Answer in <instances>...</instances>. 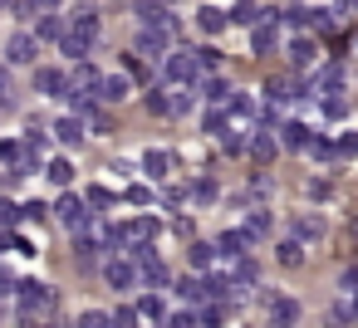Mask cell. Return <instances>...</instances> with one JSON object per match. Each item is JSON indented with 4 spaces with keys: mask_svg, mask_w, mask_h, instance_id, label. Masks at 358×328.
<instances>
[{
    "mask_svg": "<svg viewBox=\"0 0 358 328\" xmlns=\"http://www.w3.org/2000/svg\"><path fill=\"white\" fill-rule=\"evenodd\" d=\"M20 323L25 328H40L50 313H55V304H59V294H55V284H40V279H20Z\"/></svg>",
    "mask_w": 358,
    "mask_h": 328,
    "instance_id": "obj_1",
    "label": "cell"
},
{
    "mask_svg": "<svg viewBox=\"0 0 358 328\" xmlns=\"http://www.w3.org/2000/svg\"><path fill=\"white\" fill-rule=\"evenodd\" d=\"M94 40H99V15H94V10H74V25H69V35L59 40V50H64L74 64H84V54L94 50Z\"/></svg>",
    "mask_w": 358,
    "mask_h": 328,
    "instance_id": "obj_2",
    "label": "cell"
},
{
    "mask_svg": "<svg viewBox=\"0 0 358 328\" xmlns=\"http://www.w3.org/2000/svg\"><path fill=\"white\" fill-rule=\"evenodd\" d=\"M172 40H177V35H167V30H138V45H133V54H138V59H148V64H167V54H172Z\"/></svg>",
    "mask_w": 358,
    "mask_h": 328,
    "instance_id": "obj_3",
    "label": "cell"
},
{
    "mask_svg": "<svg viewBox=\"0 0 358 328\" xmlns=\"http://www.w3.org/2000/svg\"><path fill=\"white\" fill-rule=\"evenodd\" d=\"M162 79L177 84V89H196V79H201V59H196V54H167Z\"/></svg>",
    "mask_w": 358,
    "mask_h": 328,
    "instance_id": "obj_4",
    "label": "cell"
},
{
    "mask_svg": "<svg viewBox=\"0 0 358 328\" xmlns=\"http://www.w3.org/2000/svg\"><path fill=\"white\" fill-rule=\"evenodd\" d=\"M55 216H59V221H64V225H69L74 235H79L84 225H94V211H89V196H74V191H64V196H59V206H55Z\"/></svg>",
    "mask_w": 358,
    "mask_h": 328,
    "instance_id": "obj_5",
    "label": "cell"
},
{
    "mask_svg": "<svg viewBox=\"0 0 358 328\" xmlns=\"http://www.w3.org/2000/svg\"><path fill=\"white\" fill-rule=\"evenodd\" d=\"M133 15L143 20V30H167V35H177V30H182V25H177V15H172L167 6H152V0H138Z\"/></svg>",
    "mask_w": 358,
    "mask_h": 328,
    "instance_id": "obj_6",
    "label": "cell"
},
{
    "mask_svg": "<svg viewBox=\"0 0 358 328\" xmlns=\"http://www.w3.org/2000/svg\"><path fill=\"white\" fill-rule=\"evenodd\" d=\"M35 50H40V35H30V30H15L6 40V59L10 64H35Z\"/></svg>",
    "mask_w": 358,
    "mask_h": 328,
    "instance_id": "obj_7",
    "label": "cell"
},
{
    "mask_svg": "<svg viewBox=\"0 0 358 328\" xmlns=\"http://www.w3.org/2000/svg\"><path fill=\"white\" fill-rule=\"evenodd\" d=\"M99 89H103V74H99L89 59L74 64V74H69V94H94V98H99ZM69 94H64V98H69ZM99 103H103V98H99Z\"/></svg>",
    "mask_w": 358,
    "mask_h": 328,
    "instance_id": "obj_8",
    "label": "cell"
},
{
    "mask_svg": "<svg viewBox=\"0 0 358 328\" xmlns=\"http://www.w3.org/2000/svg\"><path fill=\"white\" fill-rule=\"evenodd\" d=\"M103 279H108V289H133V284L143 279V264H133V260H108V264H103Z\"/></svg>",
    "mask_w": 358,
    "mask_h": 328,
    "instance_id": "obj_9",
    "label": "cell"
},
{
    "mask_svg": "<svg viewBox=\"0 0 358 328\" xmlns=\"http://www.w3.org/2000/svg\"><path fill=\"white\" fill-rule=\"evenodd\" d=\"M35 89L50 94V98H59V94H69V74H59V69H35Z\"/></svg>",
    "mask_w": 358,
    "mask_h": 328,
    "instance_id": "obj_10",
    "label": "cell"
},
{
    "mask_svg": "<svg viewBox=\"0 0 358 328\" xmlns=\"http://www.w3.org/2000/svg\"><path fill=\"white\" fill-rule=\"evenodd\" d=\"M250 45H255V54H270V50L280 45V30H275V15H270V20H260V25L250 30Z\"/></svg>",
    "mask_w": 358,
    "mask_h": 328,
    "instance_id": "obj_11",
    "label": "cell"
},
{
    "mask_svg": "<svg viewBox=\"0 0 358 328\" xmlns=\"http://www.w3.org/2000/svg\"><path fill=\"white\" fill-rule=\"evenodd\" d=\"M338 89H343V64H324L319 79H314V94L329 98V94H338Z\"/></svg>",
    "mask_w": 358,
    "mask_h": 328,
    "instance_id": "obj_12",
    "label": "cell"
},
{
    "mask_svg": "<svg viewBox=\"0 0 358 328\" xmlns=\"http://www.w3.org/2000/svg\"><path fill=\"white\" fill-rule=\"evenodd\" d=\"M245 245H250V235H245V230H226V235L216 240V250H221L231 264H236V260H245Z\"/></svg>",
    "mask_w": 358,
    "mask_h": 328,
    "instance_id": "obj_13",
    "label": "cell"
},
{
    "mask_svg": "<svg viewBox=\"0 0 358 328\" xmlns=\"http://www.w3.org/2000/svg\"><path fill=\"white\" fill-rule=\"evenodd\" d=\"M177 294H182V299H187L192 308H201V304L211 299V284H206V279H196V274H187V279L177 284Z\"/></svg>",
    "mask_w": 358,
    "mask_h": 328,
    "instance_id": "obj_14",
    "label": "cell"
},
{
    "mask_svg": "<svg viewBox=\"0 0 358 328\" xmlns=\"http://www.w3.org/2000/svg\"><path fill=\"white\" fill-rule=\"evenodd\" d=\"M294 318H299L294 299H270V328H294Z\"/></svg>",
    "mask_w": 358,
    "mask_h": 328,
    "instance_id": "obj_15",
    "label": "cell"
},
{
    "mask_svg": "<svg viewBox=\"0 0 358 328\" xmlns=\"http://www.w3.org/2000/svg\"><path fill=\"white\" fill-rule=\"evenodd\" d=\"M143 172H148L152 181H167V177H172V152H162V147L148 152V157H143Z\"/></svg>",
    "mask_w": 358,
    "mask_h": 328,
    "instance_id": "obj_16",
    "label": "cell"
},
{
    "mask_svg": "<svg viewBox=\"0 0 358 328\" xmlns=\"http://www.w3.org/2000/svg\"><path fill=\"white\" fill-rule=\"evenodd\" d=\"M99 98H103V103H123V98H128V74H103Z\"/></svg>",
    "mask_w": 358,
    "mask_h": 328,
    "instance_id": "obj_17",
    "label": "cell"
},
{
    "mask_svg": "<svg viewBox=\"0 0 358 328\" xmlns=\"http://www.w3.org/2000/svg\"><path fill=\"white\" fill-rule=\"evenodd\" d=\"M280 133H285L280 142H285V147H294V152H304V147H314V133H309L304 123H285Z\"/></svg>",
    "mask_w": 358,
    "mask_h": 328,
    "instance_id": "obj_18",
    "label": "cell"
},
{
    "mask_svg": "<svg viewBox=\"0 0 358 328\" xmlns=\"http://www.w3.org/2000/svg\"><path fill=\"white\" fill-rule=\"evenodd\" d=\"M143 284L157 294V289H167V284H172V269H167L162 260H148V264H143Z\"/></svg>",
    "mask_w": 358,
    "mask_h": 328,
    "instance_id": "obj_19",
    "label": "cell"
},
{
    "mask_svg": "<svg viewBox=\"0 0 358 328\" xmlns=\"http://www.w3.org/2000/svg\"><path fill=\"white\" fill-rule=\"evenodd\" d=\"M138 313H143L148 323H167V318H172L167 304H162V294H143V299H138Z\"/></svg>",
    "mask_w": 358,
    "mask_h": 328,
    "instance_id": "obj_20",
    "label": "cell"
},
{
    "mask_svg": "<svg viewBox=\"0 0 358 328\" xmlns=\"http://www.w3.org/2000/svg\"><path fill=\"white\" fill-rule=\"evenodd\" d=\"M226 20H231V15H226V10H216V6H201V10H196V25H201L206 35H221V30H226Z\"/></svg>",
    "mask_w": 358,
    "mask_h": 328,
    "instance_id": "obj_21",
    "label": "cell"
},
{
    "mask_svg": "<svg viewBox=\"0 0 358 328\" xmlns=\"http://www.w3.org/2000/svg\"><path fill=\"white\" fill-rule=\"evenodd\" d=\"M314 54H319V45L314 40H289V59H294V69H304V64H314Z\"/></svg>",
    "mask_w": 358,
    "mask_h": 328,
    "instance_id": "obj_22",
    "label": "cell"
},
{
    "mask_svg": "<svg viewBox=\"0 0 358 328\" xmlns=\"http://www.w3.org/2000/svg\"><path fill=\"white\" fill-rule=\"evenodd\" d=\"M201 94H206V103H216V108H226V103L236 98V89H226V79H206Z\"/></svg>",
    "mask_w": 358,
    "mask_h": 328,
    "instance_id": "obj_23",
    "label": "cell"
},
{
    "mask_svg": "<svg viewBox=\"0 0 358 328\" xmlns=\"http://www.w3.org/2000/svg\"><path fill=\"white\" fill-rule=\"evenodd\" d=\"M55 137H59V142H79V137H84V118H79V113L59 118V123H55Z\"/></svg>",
    "mask_w": 358,
    "mask_h": 328,
    "instance_id": "obj_24",
    "label": "cell"
},
{
    "mask_svg": "<svg viewBox=\"0 0 358 328\" xmlns=\"http://www.w3.org/2000/svg\"><path fill=\"white\" fill-rule=\"evenodd\" d=\"M250 152H255V162H270V157H275V152H280V142H275V137H270V128H265V133H255V137H250Z\"/></svg>",
    "mask_w": 358,
    "mask_h": 328,
    "instance_id": "obj_25",
    "label": "cell"
},
{
    "mask_svg": "<svg viewBox=\"0 0 358 328\" xmlns=\"http://www.w3.org/2000/svg\"><path fill=\"white\" fill-rule=\"evenodd\" d=\"M294 240H324V221L319 216H299L294 221Z\"/></svg>",
    "mask_w": 358,
    "mask_h": 328,
    "instance_id": "obj_26",
    "label": "cell"
},
{
    "mask_svg": "<svg viewBox=\"0 0 358 328\" xmlns=\"http://www.w3.org/2000/svg\"><path fill=\"white\" fill-rule=\"evenodd\" d=\"M216 255H221V250H216V245H206V240H192V245H187V260H192L196 269H206Z\"/></svg>",
    "mask_w": 358,
    "mask_h": 328,
    "instance_id": "obj_27",
    "label": "cell"
},
{
    "mask_svg": "<svg viewBox=\"0 0 358 328\" xmlns=\"http://www.w3.org/2000/svg\"><path fill=\"white\" fill-rule=\"evenodd\" d=\"M35 35H40V40H64L69 25H64L59 15H40V30H35Z\"/></svg>",
    "mask_w": 358,
    "mask_h": 328,
    "instance_id": "obj_28",
    "label": "cell"
},
{
    "mask_svg": "<svg viewBox=\"0 0 358 328\" xmlns=\"http://www.w3.org/2000/svg\"><path fill=\"white\" fill-rule=\"evenodd\" d=\"M45 177H50V181H55V186H69V181H74V162H69V157H55V162H50V172H45Z\"/></svg>",
    "mask_w": 358,
    "mask_h": 328,
    "instance_id": "obj_29",
    "label": "cell"
},
{
    "mask_svg": "<svg viewBox=\"0 0 358 328\" xmlns=\"http://www.w3.org/2000/svg\"><path fill=\"white\" fill-rule=\"evenodd\" d=\"M241 230H245V235H250V240H265V235H270V216H265V211H250V216H245V225H241Z\"/></svg>",
    "mask_w": 358,
    "mask_h": 328,
    "instance_id": "obj_30",
    "label": "cell"
},
{
    "mask_svg": "<svg viewBox=\"0 0 358 328\" xmlns=\"http://www.w3.org/2000/svg\"><path fill=\"white\" fill-rule=\"evenodd\" d=\"M231 25H250L255 30L260 25V10L250 6V0H241V6H231Z\"/></svg>",
    "mask_w": 358,
    "mask_h": 328,
    "instance_id": "obj_31",
    "label": "cell"
},
{
    "mask_svg": "<svg viewBox=\"0 0 358 328\" xmlns=\"http://www.w3.org/2000/svg\"><path fill=\"white\" fill-rule=\"evenodd\" d=\"M221 147H226L231 157H236V152H245V147H250V137H245V128H226V133H221Z\"/></svg>",
    "mask_w": 358,
    "mask_h": 328,
    "instance_id": "obj_32",
    "label": "cell"
},
{
    "mask_svg": "<svg viewBox=\"0 0 358 328\" xmlns=\"http://www.w3.org/2000/svg\"><path fill=\"white\" fill-rule=\"evenodd\" d=\"M280 264H285V269H299V264H304V245H299V240H285V245H280Z\"/></svg>",
    "mask_w": 358,
    "mask_h": 328,
    "instance_id": "obj_33",
    "label": "cell"
},
{
    "mask_svg": "<svg viewBox=\"0 0 358 328\" xmlns=\"http://www.w3.org/2000/svg\"><path fill=\"white\" fill-rule=\"evenodd\" d=\"M162 328H201V313H196V308H182V313H172Z\"/></svg>",
    "mask_w": 358,
    "mask_h": 328,
    "instance_id": "obj_34",
    "label": "cell"
},
{
    "mask_svg": "<svg viewBox=\"0 0 358 328\" xmlns=\"http://www.w3.org/2000/svg\"><path fill=\"white\" fill-rule=\"evenodd\" d=\"M25 216V206H15V201H0V230H15V221Z\"/></svg>",
    "mask_w": 358,
    "mask_h": 328,
    "instance_id": "obj_35",
    "label": "cell"
},
{
    "mask_svg": "<svg viewBox=\"0 0 358 328\" xmlns=\"http://www.w3.org/2000/svg\"><path fill=\"white\" fill-rule=\"evenodd\" d=\"M226 108H231V118H250V113H255V98H250V94H236Z\"/></svg>",
    "mask_w": 358,
    "mask_h": 328,
    "instance_id": "obj_36",
    "label": "cell"
},
{
    "mask_svg": "<svg viewBox=\"0 0 358 328\" xmlns=\"http://www.w3.org/2000/svg\"><path fill=\"white\" fill-rule=\"evenodd\" d=\"M319 108H324V118H343V113H348L343 94H329V98H319Z\"/></svg>",
    "mask_w": 358,
    "mask_h": 328,
    "instance_id": "obj_37",
    "label": "cell"
},
{
    "mask_svg": "<svg viewBox=\"0 0 358 328\" xmlns=\"http://www.w3.org/2000/svg\"><path fill=\"white\" fill-rule=\"evenodd\" d=\"M196 59H201V74H216V69H221V50H211V45L196 50Z\"/></svg>",
    "mask_w": 358,
    "mask_h": 328,
    "instance_id": "obj_38",
    "label": "cell"
},
{
    "mask_svg": "<svg viewBox=\"0 0 358 328\" xmlns=\"http://www.w3.org/2000/svg\"><path fill=\"white\" fill-rule=\"evenodd\" d=\"M138 318H143V313H138V308H128V304H123V308H113V328H138Z\"/></svg>",
    "mask_w": 358,
    "mask_h": 328,
    "instance_id": "obj_39",
    "label": "cell"
},
{
    "mask_svg": "<svg viewBox=\"0 0 358 328\" xmlns=\"http://www.w3.org/2000/svg\"><path fill=\"white\" fill-rule=\"evenodd\" d=\"M79 328H113V313H99V308H89V313L79 318Z\"/></svg>",
    "mask_w": 358,
    "mask_h": 328,
    "instance_id": "obj_40",
    "label": "cell"
},
{
    "mask_svg": "<svg viewBox=\"0 0 358 328\" xmlns=\"http://www.w3.org/2000/svg\"><path fill=\"white\" fill-rule=\"evenodd\" d=\"M148 108H152V113H172V98H167L162 89H148Z\"/></svg>",
    "mask_w": 358,
    "mask_h": 328,
    "instance_id": "obj_41",
    "label": "cell"
},
{
    "mask_svg": "<svg viewBox=\"0 0 358 328\" xmlns=\"http://www.w3.org/2000/svg\"><path fill=\"white\" fill-rule=\"evenodd\" d=\"M192 201L211 206V201H216V181H196V186H192Z\"/></svg>",
    "mask_w": 358,
    "mask_h": 328,
    "instance_id": "obj_42",
    "label": "cell"
},
{
    "mask_svg": "<svg viewBox=\"0 0 358 328\" xmlns=\"http://www.w3.org/2000/svg\"><path fill=\"white\" fill-rule=\"evenodd\" d=\"M192 103H196V94H192V89H177V94H172V113H187Z\"/></svg>",
    "mask_w": 358,
    "mask_h": 328,
    "instance_id": "obj_43",
    "label": "cell"
},
{
    "mask_svg": "<svg viewBox=\"0 0 358 328\" xmlns=\"http://www.w3.org/2000/svg\"><path fill=\"white\" fill-rule=\"evenodd\" d=\"M89 206H99V211L113 206V191H108V186H89Z\"/></svg>",
    "mask_w": 358,
    "mask_h": 328,
    "instance_id": "obj_44",
    "label": "cell"
},
{
    "mask_svg": "<svg viewBox=\"0 0 358 328\" xmlns=\"http://www.w3.org/2000/svg\"><path fill=\"white\" fill-rule=\"evenodd\" d=\"M280 20H285V25H309V10H304V6H289Z\"/></svg>",
    "mask_w": 358,
    "mask_h": 328,
    "instance_id": "obj_45",
    "label": "cell"
},
{
    "mask_svg": "<svg viewBox=\"0 0 358 328\" xmlns=\"http://www.w3.org/2000/svg\"><path fill=\"white\" fill-rule=\"evenodd\" d=\"M309 152L324 162V157H334V152H338V142H324V137H314V147H309Z\"/></svg>",
    "mask_w": 358,
    "mask_h": 328,
    "instance_id": "obj_46",
    "label": "cell"
},
{
    "mask_svg": "<svg viewBox=\"0 0 358 328\" xmlns=\"http://www.w3.org/2000/svg\"><path fill=\"white\" fill-rule=\"evenodd\" d=\"M353 152H358V137L343 133V137H338V157H353Z\"/></svg>",
    "mask_w": 358,
    "mask_h": 328,
    "instance_id": "obj_47",
    "label": "cell"
},
{
    "mask_svg": "<svg viewBox=\"0 0 358 328\" xmlns=\"http://www.w3.org/2000/svg\"><path fill=\"white\" fill-rule=\"evenodd\" d=\"M128 201H133V206H148V201H152V191H148V186H133V191H128Z\"/></svg>",
    "mask_w": 358,
    "mask_h": 328,
    "instance_id": "obj_48",
    "label": "cell"
},
{
    "mask_svg": "<svg viewBox=\"0 0 358 328\" xmlns=\"http://www.w3.org/2000/svg\"><path fill=\"white\" fill-rule=\"evenodd\" d=\"M0 108H10V79H6V69H0Z\"/></svg>",
    "mask_w": 358,
    "mask_h": 328,
    "instance_id": "obj_49",
    "label": "cell"
},
{
    "mask_svg": "<svg viewBox=\"0 0 358 328\" xmlns=\"http://www.w3.org/2000/svg\"><path fill=\"white\" fill-rule=\"evenodd\" d=\"M45 211H50V206H40V201H30V206H25V221H45Z\"/></svg>",
    "mask_w": 358,
    "mask_h": 328,
    "instance_id": "obj_50",
    "label": "cell"
},
{
    "mask_svg": "<svg viewBox=\"0 0 358 328\" xmlns=\"http://www.w3.org/2000/svg\"><path fill=\"white\" fill-rule=\"evenodd\" d=\"M334 10L338 15H358V0H334Z\"/></svg>",
    "mask_w": 358,
    "mask_h": 328,
    "instance_id": "obj_51",
    "label": "cell"
},
{
    "mask_svg": "<svg viewBox=\"0 0 358 328\" xmlns=\"http://www.w3.org/2000/svg\"><path fill=\"white\" fill-rule=\"evenodd\" d=\"M348 313H353V318H358V294H353V304H348Z\"/></svg>",
    "mask_w": 358,
    "mask_h": 328,
    "instance_id": "obj_52",
    "label": "cell"
},
{
    "mask_svg": "<svg viewBox=\"0 0 358 328\" xmlns=\"http://www.w3.org/2000/svg\"><path fill=\"white\" fill-rule=\"evenodd\" d=\"M40 328H59V323H40Z\"/></svg>",
    "mask_w": 358,
    "mask_h": 328,
    "instance_id": "obj_53",
    "label": "cell"
},
{
    "mask_svg": "<svg viewBox=\"0 0 358 328\" xmlns=\"http://www.w3.org/2000/svg\"><path fill=\"white\" fill-rule=\"evenodd\" d=\"M6 6H10V0H0V10H6Z\"/></svg>",
    "mask_w": 358,
    "mask_h": 328,
    "instance_id": "obj_54",
    "label": "cell"
},
{
    "mask_svg": "<svg viewBox=\"0 0 358 328\" xmlns=\"http://www.w3.org/2000/svg\"><path fill=\"white\" fill-rule=\"evenodd\" d=\"M353 45H358V35H353Z\"/></svg>",
    "mask_w": 358,
    "mask_h": 328,
    "instance_id": "obj_55",
    "label": "cell"
}]
</instances>
